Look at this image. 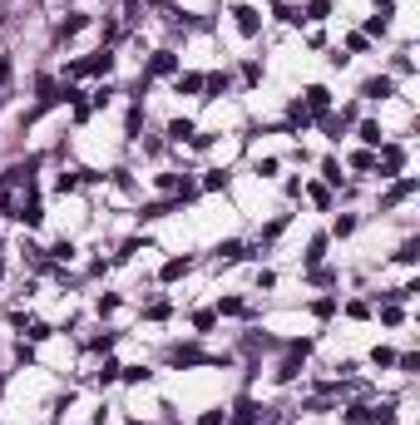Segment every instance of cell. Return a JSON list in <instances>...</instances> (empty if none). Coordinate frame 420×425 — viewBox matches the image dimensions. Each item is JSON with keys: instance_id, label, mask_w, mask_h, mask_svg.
<instances>
[{"instance_id": "5", "label": "cell", "mask_w": 420, "mask_h": 425, "mask_svg": "<svg viewBox=\"0 0 420 425\" xmlns=\"http://www.w3.org/2000/svg\"><path fill=\"white\" fill-rule=\"evenodd\" d=\"M233 15H238V30H242V35H257V30H262V15H257L252 6H238Z\"/></svg>"}, {"instance_id": "1", "label": "cell", "mask_w": 420, "mask_h": 425, "mask_svg": "<svg viewBox=\"0 0 420 425\" xmlns=\"http://www.w3.org/2000/svg\"><path fill=\"white\" fill-rule=\"evenodd\" d=\"M109 70H114V55H109V49H94L89 60H75V65H70L75 79H79V75H109Z\"/></svg>"}, {"instance_id": "18", "label": "cell", "mask_w": 420, "mask_h": 425, "mask_svg": "<svg viewBox=\"0 0 420 425\" xmlns=\"http://www.w3.org/2000/svg\"><path fill=\"white\" fill-rule=\"evenodd\" d=\"M238 425H257V405L252 401H238Z\"/></svg>"}, {"instance_id": "29", "label": "cell", "mask_w": 420, "mask_h": 425, "mask_svg": "<svg viewBox=\"0 0 420 425\" xmlns=\"http://www.w3.org/2000/svg\"><path fill=\"white\" fill-rule=\"evenodd\" d=\"M396 257H400V262H415V257H420V242H405V247H400Z\"/></svg>"}, {"instance_id": "4", "label": "cell", "mask_w": 420, "mask_h": 425, "mask_svg": "<svg viewBox=\"0 0 420 425\" xmlns=\"http://www.w3.org/2000/svg\"><path fill=\"white\" fill-rule=\"evenodd\" d=\"M173 70H178V55H173V49H159V55L148 60V70H143V75L153 79V75H173Z\"/></svg>"}, {"instance_id": "15", "label": "cell", "mask_w": 420, "mask_h": 425, "mask_svg": "<svg viewBox=\"0 0 420 425\" xmlns=\"http://www.w3.org/2000/svg\"><path fill=\"white\" fill-rule=\"evenodd\" d=\"M322 252H327V238H311V247H306V268H311V272H317Z\"/></svg>"}, {"instance_id": "16", "label": "cell", "mask_w": 420, "mask_h": 425, "mask_svg": "<svg viewBox=\"0 0 420 425\" xmlns=\"http://www.w3.org/2000/svg\"><path fill=\"white\" fill-rule=\"evenodd\" d=\"M193 134H198V129H193L188 119H173V124H169V139H178V144H183V139H193Z\"/></svg>"}, {"instance_id": "28", "label": "cell", "mask_w": 420, "mask_h": 425, "mask_svg": "<svg viewBox=\"0 0 420 425\" xmlns=\"http://www.w3.org/2000/svg\"><path fill=\"white\" fill-rule=\"evenodd\" d=\"M361 139L366 144H381V124H361Z\"/></svg>"}, {"instance_id": "17", "label": "cell", "mask_w": 420, "mask_h": 425, "mask_svg": "<svg viewBox=\"0 0 420 425\" xmlns=\"http://www.w3.org/2000/svg\"><path fill=\"white\" fill-rule=\"evenodd\" d=\"M169 311H173V302H148V311H143V316H148V322H164Z\"/></svg>"}, {"instance_id": "8", "label": "cell", "mask_w": 420, "mask_h": 425, "mask_svg": "<svg viewBox=\"0 0 420 425\" xmlns=\"http://www.w3.org/2000/svg\"><path fill=\"white\" fill-rule=\"evenodd\" d=\"M15 327H20L30 341H45V337H49V327H45V322H35V316H30V322H25V316H15Z\"/></svg>"}, {"instance_id": "9", "label": "cell", "mask_w": 420, "mask_h": 425, "mask_svg": "<svg viewBox=\"0 0 420 425\" xmlns=\"http://www.w3.org/2000/svg\"><path fill=\"white\" fill-rule=\"evenodd\" d=\"M396 169H400V148H396V144H386V153H381V178H391Z\"/></svg>"}, {"instance_id": "25", "label": "cell", "mask_w": 420, "mask_h": 425, "mask_svg": "<svg viewBox=\"0 0 420 425\" xmlns=\"http://www.w3.org/2000/svg\"><path fill=\"white\" fill-rule=\"evenodd\" d=\"M218 311H223V316H238V311H242V302H238V297H223V302H218Z\"/></svg>"}, {"instance_id": "2", "label": "cell", "mask_w": 420, "mask_h": 425, "mask_svg": "<svg viewBox=\"0 0 420 425\" xmlns=\"http://www.w3.org/2000/svg\"><path fill=\"white\" fill-rule=\"evenodd\" d=\"M346 420L356 425V420H371V425H396V410L391 405H351L346 410Z\"/></svg>"}, {"instance_id": "13", "label": "cell", "mask_w": 420, "mask_h": 425, "mask_svg": "<svg viewBox=\"0 0 420 425\" xmlns=\"http://www.w3.org/2000/svg\"><path fill=\"white\" fill-rule=\"evenodd\" d=\"M188 272V257H173V262H164V282H178Z\"/></svg>"}, {"instance_id": "22", "label": "cell", "mask_w": 420, "mask_h": 425, "mask_svg": "<svg viewBox=\"0 0 420 425\" xmlns=\"http://www.w3.org/2000/svg\"><path fill=\"white\" fill-rule=\"evenodd\" d=\"M218 257H223V262H238V257H242V242H223Z\"/></svg>"}, {"instance_id": "19", "label": "cell", "mask_w": 420, "mask_h": 425, "mask_svg": "<svg viewBox=\"0 0 420 425\" xmlns=\"http://www.w3.org/2000/svg\"><path fill=\"white\" fill-rule=\"evenodd\" d=\"M84 25H89V15H70V20H65V25H60V35H79V30H84Z\"/></svg>"}, {"instance_id": "23", "label": "cell", "mask_w": 420, "mask_h": 425, "mask_svg": "<svg viewBox=\"0 0 420 425\" xmlns=\"http://www.w3.org/2000/svg\"><path fill=\"white\" fill-rule=\"evenodd\" d=\"M386 25H391L386 15H371V20H366V35H386Z\"/></svg>"}, {"instance_id": "27", "label": "cell", "mask_w": 420, "mask_h": 425, "mask_svg": "<svg viewBox=\"0 0 420 425\" xmlns=\"http://www.w3.org/2000/svg\"><path fill=\"white\" fill-rule=\"evenodd\" d=\"M10 75H15V65H10V55H0V89L10 84Z\"/></svg>"}, {"instance_id": "20", "label": "cell", "mask_w": 420, "mask_h": 425, "mask_svg": "<svg viewBox=\"0 0 420 425\" xmlns=\"http://www.w3.org/2000/svg\"><path fill=\"white\" fill-rule=\"evenodd\" d=\"M410 193H415V178H405V183H396V188H391V198H386V203H400V198H410Z\"/></svg>"}, {"instance_id": "3", "label": "cell", "mask_w": 420, "mask_h": 425, "mask_svg": "<svg viewBox=\"0 0 420 425\" xmlns=\"http://www.w3.org/2000/svg\"><path fill=\"white\" fill-rule=\"evenodd\" d=\"M306 109H311V114H332V89H327V84H311V89H306Z\"/></svg>"}, {"instance_id": "6", "label": "cell", "mask_w": 420, "mask_h": 425, "mask_svg": "<svg viewBox=\"0 0 420 425\" xmlns=\"http://www.w3.org/2000/svg\"><path fill=\"white\" fill-rule=\"evenodd\" d=\"M169 361H173V366H198V361H208V356H203L198 346H173V351H169Z\"/></svg>"}, {"instance_id": "14", "label": "cell", "mask_w": 420, "mask_h": 425, "mask_svg": "<svg viewBox=\"0 0 420 425\" xmlns=\"http://www.w3.org/2000/svg\"><path fill=\"white\" fill-rule=\"evenodd\" d=\"M287 119H292V129H306V124H311V109H306V104H292Z\"/></svg>"}, {"instance_id": "26", "label": "cell", "mask_w": 420, "mask_h": 425, "mask_svg": "<svg viewBox=\"0 0 420 425\" xmlns=\"http://www.w3.org/2000/svg\"><path fill=\"white\" fill-rule=\"evenodd\" d=\"M371 361H376V366H391V361H396V351H391V346H376V351H371Z\"/></svg>"}, {"instance_id": "24", "label": "cell", "mask_w": 420, "mask_h": 425, "mask_svg": "<svg viewBox=\"0 0 420 425\" xmlns=\"http://www.w3.org/2000/svg\"><path fill=\"white\" fill-rule=\"evenodd\" d=\"M213 322H218L213 311H198V316H193V327H198V332H213Z\"/></svg>"}, {"instance_id": "31", "label": "cell", "mask_w": 420, "mask_h": 425, "mask_svg": "<svg viewBox=\"0 0 420 425\" xmlns=\"http://www.w3.org/2000/svg\"><path fill=\"white\" fill-rule=\"evenodd\" d=\"M0 272H6V268H0Z\"/></svg>"}, {"instance_id": "11", "label": "cell", "mask_w": 420, "mask_h": 425, "mask_svg": "<svg viewBox=\"0 0 420 425\" xmlns=\"http://www.w3.org/2000/svg\"><path fill=\"white\" fill-rule=\"evenodd\" d=\"M332 15V0H306V15L302 20H327Z\"/></svg>"}, {"instance_id": "10", "label": "cell", "mask_w": 420, "mask_h": 425, "mask_svg": "<svg viewBox=\"0 0 420 425\" xmlns=\"http://www.w3.org/2000/svg\"><path fill=\"white\" fill-rule=\"evenodd\" d=\"M203 89H208L203 99H218V94H228V75H208V79H203Z\"/></svg>"}, {"instance_id": "21", "label": "cell", "mask_w": 420, "mask_h": 425, "mask_svg": "<svg viewBox=\"0 0 420 425\" xmlns=\"http://www.w3.org/2000/svg\"><path fill=\"white\" fill-rule=\"evenodd\" d=\"M109 381H119V366L104 361V366H99V386H109Z\"/></svg>"}, {"instance_id": "12", "label": "cell", "mask_w": 420, "mask_h": 425, "mask_svg": "<svg viewBox=\"0 0 420 425\" xmlns=\"http://www.w3.org/2000/svg\"><path fill=\"white\" fill-rule=\"evenodd\" d=\"M173 89H178V94H198V89H203V75H178Z\"/></svg>"}, {"instance_id": "30", "label": "cell", "mask_w": 420, "mask_h": 425, "mask_svg": "<svg viewBox=\"0 0 420 425\" xmlns=\"http://www.w3.org/2000/svg\"><path fill=\"white\" fill-rule=\"evenodd\" d=\"M124 10H129V15H134V10H139V0H124Z\"/></svg>"}, {"instance_id": "7", "label": "cell", "mask_w": 420, "mask_h": 425, "mask_svg": "<svg viewBox=\"0 0 420 425\" xmlns=\"http://www.w3.org/2000/svg\"><path fill=\"white\" fill-rule=\"evenodd\" d=\"M391 89H396V84H391L386 75H381V79H366V84H361V94H366V99H386Z\"/></svg>"}]
</instances>
